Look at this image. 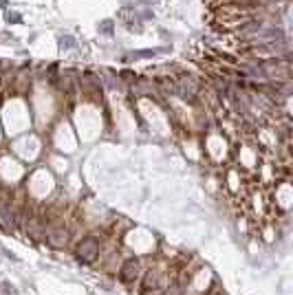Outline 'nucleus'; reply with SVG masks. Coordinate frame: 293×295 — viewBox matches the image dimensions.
Segmentation results:
<instances>
[{
    "label": "nucleus",
    "instance_id": "1",
    "mask_svg": "<svg viewBox=\"0 0 293 295\" xmlns=\"http://www.w3.org/2000/svg\"><path fill=\"white\" fill-rule=\"evenodd\" d=\"M97 256H99V242H97V238L86 236L77 244V258L82 260V262H95Z\"/></svg>",
    "mask_w": 293,
    "mask_h": 295
},
{
    "label": "nucleus",
    "instance_id": "2",
    "mask_svg": "<svg viewBox=\"0 0 293 295\" xmlns=\"http://www.w3.org/2000/svg\"><path fill=\"white\" fill-rule=\"evenodd\" d=\"M139 275H141V266H139V260L135 258H130V260H126V264L119 269V278L123 280V282H132V280H137Z\"/></svg>",
    "mask_w": 293,
    "mask_h": 295
},
{
    "label": "nucleus",
    "instance_id": "3",
    "mask_svg": "<svg viewBox=\"0 0 293 295\" xmlns=\"http://www.w3.org/2000/svg\"><path fill=\"white\" fill-rule=\"evenodd\" d=\"M68 240V231L64 227H58V229H48V234H46V242L51 244V247L55 249H62L66 244Z\"/></svg>",
    "mask_w": 293,
    "mask_h": 295
}]
</instances>
